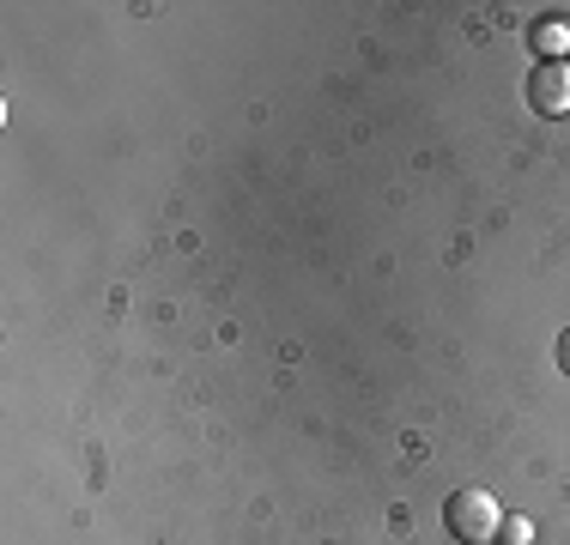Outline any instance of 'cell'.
Listing matches in <instances>:
<instances>
[{"mask_svg":"<svg viewBox=\"0 0 570 545\" xmlns=\"http://www.w3.org/2000/svg\"><path fill=\"white\" fill-rule=\"evenodd\" d=\"M534 49L547 54V61H559V54L570 49V24L564 19H540L534 24Z\"/></svg>","mask_w":570,"mask_h":545,"instance_id":"cell-3","label":"cell"},{"mask_svg":"<svg viewBox=\"0 0 570 545\" xmlns=\"http://www.w3.org/2000/svg\"><path fill=\"white\" fill-rule=\"evenodd\" d=\"M559 370L570 376V327H564V339H559Z\"/></svg>","mask_w":570,"mask_h":545,"instance_id":"cell-5","label":"cell"},{"mask_svg":"<svg viewBox=\"0 0 570 545\" xmlns=\"http://www.w3.org/2000/svg\"><path fill=\"white\" fill-rule=\"evenodd\" d=\"M528 103L540 116H570V61H540L528 73Z\"/></svg>","mask_w":570,"mask_h":545,"instance_id":"cell-2","label":"cell"},{"mask_svg":"<svg viewBox=\"0 0 570 545\" xmlns=\"http://www.w3.org/2000/svg\"><path fill=\"white\" fill-rule=\"evenodd\" d=\"M443 527H450L461 545H492L498 527H504V509H498L492 490L468 485V490H455V497L443 503Z\"/></svg>","mask_w":570,"mask_h":545,"instance_id":"cell-1","label":"cell"},{"mask_svg":"<svg viewBox=\"0 0 570 545\" xmlns=\"http://www.w3.org/2000/svg\"><path fill=\"white\" fill-rule=\"evenodd\" d=\"M498 539H504V545H528V539H534V522H528V515H510V522L498 527Z\"/></svg>","mask_w":570,"mask_h":545,"instance_id":"cell-4","label":"cell"}]
</instances>
